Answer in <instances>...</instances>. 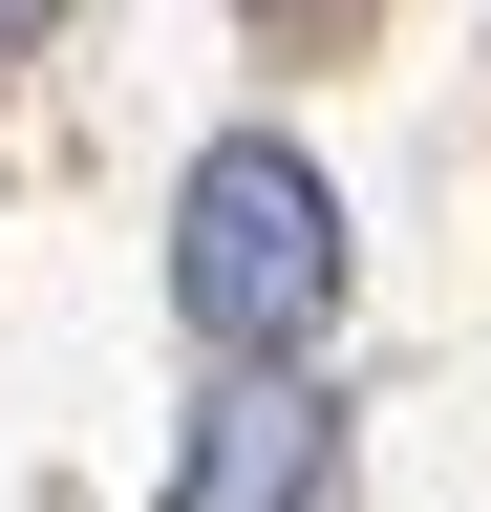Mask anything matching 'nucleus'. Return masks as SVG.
I'll return each mask as SVG.
<instances>
[{"label":"nucleus","instance_id":"obj_2","mask_svg":"<svg viewBox=\"0 0 491 512\" xmlns=\"http://www.w3.org/2000/svg\"><path fill=\"white\" fill-rule=\"evenodd\" d=\"M150 512H342V406L299 363H235L214 406H193V448H171Z\"/></svg>","mask_w":491,"mask_h":512},{"label":"nucleus","instance_id":"obj_3","mask_svg":"<svg viewBox=\"0 0 491 512\" xmlns=\"http://www.w3.org/2000/svg\"><path fill=\"white\" fill-rule=\"evenodd\" d=\"M43 22H65V0H0V43H43Z\"/></svg>","mask_w":491,"mask_h":512},{"label":"nucleus","instance_id":"obj_1","mask_svg":"<svg viewBox=\"0 0 491 512\" xmlns=\"http://www.w3.org/2000/svg\"><path fill=\"white\" fill-rule=\"evenodd\" d=\"M171 320L214 363H299L342 320V192H321V150H278V128H214L193 150V192H171Z\"/></svg>","mask_w":491,"mask_h":512},{"label":"nucleus","instance_id":"obj_4","mask_svg":"<svg viewBox=\"0 0 491 512\" xmlns=\"http://www.w3.org/2000/svg\"><path fill=\"white\" fill-rule=\"evenodd\" d=\"M257 22H321V0H257Z\"/></svg>","mask_w":491,"mask_h":512}]
</instances>
